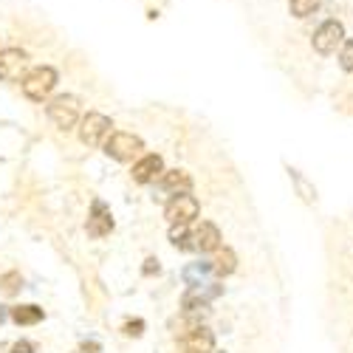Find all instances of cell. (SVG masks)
I'll return each mask as SVG.
<instances>
[{
	"mask_svg": "<svg viewBox=\"0 0 353 353\" xmlns=\"http://www.w3.org/2000/svg\"><path fill=\"white\" fill-rule=\"evenodd\" d=\"M88 234L91 238H108V234L113 232V215L108 210V203L105 201H94L91 203V215H88V223H85Z\"/></svg>",
	"mask_w": 353,
	"mask_h": 353,
	"instance_id": "cell-9",
	"label": "cell"
},
{
	"mask_svg": "<svg viewBox=\"0 0 353 353\" xmlns=\"http://www.w3.org/2000/svg\"><path fill=\"white\" fill-rule=\"evenodd\" d=\"M164 175V161L159 153H147L133 164V181L136 184H153Z\"/></svg>",
	"mask_w": 353,
	"mask_h": 353,
	"instance_id": "cell-12",
	"label": "cell"
},
{
	"mask_svg": "<svg viewBox=\"0 0 353 353\" xmlns=\"http://www.w3.org/2000/svg\"><path fill=\"white\" fill-rule=\"evenodd\" d=\"M102 147H105V156H108V159L122 161V164H125V161H133V159L144 150V141H141L139 136H133V133L113 130Z\"/></svg>",
	"mask_w": 353,
	"mask_h": 353,
	"instance_id": "cell-2",
	"label": "cell"
},
{
	"mask_svg": "<svg viewBox=\"0 0 353 353\" xmlns=\"http://www.w3.org/2000/svg\"><path fill=\"white\" fill-rule=\"evenodd\" d=\"M179 345L184 353H215V334L207 325H198L179 336Z\"/></svg>",
	"mask_w": 353,
	"mask_h": 353,
	"instance_id": "cell-10",
	"label": "cell"
},
{
	"mask_svg": "<svg viewBox=\"0 0 353 353\" xmlns=\"http://www.w3.org/2000/svg\"><path fill=\"white\" fill-rule=\"evenodd\" d=\"M170 243L175 249L192 252V232H187V226H170Z\"/></svg>",
	"mask_w": 353,
	"mask_h": 353,
	"instance_id": "cell-17",
	"label": "cell"
},
{
	"mask_svg": "<svg viewBox=\"0 0 353 353\" xmlns=\"http://www.w3.org/2000/svg\"><path fill=\"white\" fill-rule=\"evenodd\" d=\"M23 288V277L20 272H6V274H0V294L3 297H14V294H20Z\"/></svg>",
	"mask_w": 353,
	"mask_h": 353,
	"instance_id": "cell-16",
	"label": "cell"
},
{
	"mask_svg": "<svg viewBox=\"0 0 353 353\" xmlns=\"http://www.w3.org/2000/svg\"><path fill=\"white\" fill-rule=\"evenodd\" d=\"M221 249V229L210 221H201L195 229H192V252H218Z\"/></svg>",
	"mask_w": 353,
	"mask_h": 353,
	"instance_id": "cell-11",
	"label": "cell"
},
{
	"mask_svg": "<svg viewBox=\"0 0 353 353\" xmlns=\"http://www.w3.org/2000/svg\"><path fill=\"white\" fill-rule=\"evenodd\" d=\"M110 128H113V122L108 119L105 113L91 110V113H88L85 119L79 122V141H82L85 147H99V144L108 141Z\"/></svg>",
	"mask_w": 353,
	"mask_h": 353,
	"instance_id": "cell-4",
	"label": "cell"
},
{
	"mask_svg": "<svg viewBox=\"0 0 353 353\" xmlns=\"http://www.w3.org/2000/svg\"><path fill=\"white\" fill-rule=\"evenodd\" d=\"M6 319V308H0V322H3Z\"/></svg>",
	"mask_w": 353,
	"mask_h": 353,
	"instance_id": "cell-25",
	"label": "cell"
},
{
	"mask_svg": "<svg viewBox=\"0 0 353 353\" xmlns=\"http://www.w3.org/2000/svg\"><path fill=\"white\" fill-rule=\"evenodd\" d=\"M311 43H314V51L316 54H325V57L334 54L345 43V26L339 20H325L314 32V40Z\"/></svg>",
	"mask_w": 353,
	"mask_h": 353,
	"instance_id": "cell-6",
	"label": "cell"
},
{
	"mask_svg": "<svg viewBox=\"0 0 353 353\" xmlns=\"http://www.w3.org/2000/svg\"><path fill=\"white\" fill-rule=\"evenodd\" d=\"M221 285L218 283H201V285H190L187 294H184V311H201V308H207L215 297H221Z\"/></svg>",
	"mask_w": 353,
	"mask_h": 353,
	"instance_id": "cell-8",
	"label": "cell"
},
{
	"mask_svg": "<svg viewBox=\"0 0 353 353\" xmlns=\"http://www.w3.org/2000/svg\"><path fill=\"white\" fill-rule=\"evenodd\" d=\"M339 65H342V71H353V40H345V43H342Z\"/></svg>",
	"mask_w": 353,
	"mask_h": 353,
	"instance_id": "cell-19",
	"label": "cell"
},
{
	"mask_svg": "<svg viewBox=\"0 0 353 353\" xmlns=\"http://www.w3.org/2000/svg\"><path fill=\"white\" fill-rule=\"evenodd\" d=\"M322 6V0H291V14L294 17H308V14H314L316 9Z\"/></svg>",
	"mask_w": 353,
	"mask_h": 353,
	"instance_id": "cell-18",
	"label": "cell"
},
{
	"mask_svg": "<svg viewBox=\"0 0 353 353\" xmlns=\"http://www.w3.org/2000/svg\"><path fill=\"white\" fill-rule=\"evenodd\" d=\"M210 269H212V277L223 280L229 274H234V269H238V254H234L232 249H218L212 252V260H210Z\"/></svg>",
	"mask_w": 353,
	"mask_h": 353,
	"instance_id": "cell-14",
	"label": "cell"
},
{
	"mask_svg": "<svg viewBox=\"0 0 353 353\" xmlns=\"http://www.w3.org/2000/svg\"><path fill=\"white\" fill-rule=\"evenodd\" d=\"M291 179H294V181H297V190H300V195H303V201H308V203H311V201L316 198V192H314V187H308V184H305V181L300 179V172H297V170H291Z\"/></svg>",
	"mask_w": 353,
	"mask_h": 353,
	"instance_id": "cell-20",
	"label": "cell"
},
{
	"mask_svg": "<svg viewBox=\"0 0 353 353\" xmlns=\"http://www.w3.org/2000/svg\"><path fill=\"white\" fill-rule=\"evenodd\" d=\"M57 85V71L51 65H37L23 77V94L32 102H43Z\"/></svg>",
	"mask_w": 353,
	"mask_h": 353,
	"instance_id": "cell-3",
	"label": "cell"
},
{
	"mask_svg": "<svg viewBox=\"0 0 353 353\" xmlns=\"http://www.w3.org/2000/svg\"><path fill=\"white\" fill-rule=\"evenodd\" d=\"M122 334H125V336H141V334H144V319H130V322H125Z\"/></svg>",
	"mask_w": 353,
	"mask_h": 353,
	"instance_id": "cell-21",
	"label": "cell"
},
{
	"mask_svg": "<svg viewBox=\"0 0 353 353\" xmlns=\"http://www.w3.org/2000/svg\"><path fill=\"white\" fill-rule=\"evenodd\" d=\"M9 353H34V345H32V342H26V339H20V342L12 345Z\"/></svg>",
	"mask_w": 353,
	"mask_h": 353,
	"instance_id": "cell-23",
	"label": "cell"
},
{
	"mask_svg": "<svg viewBox=\"0 0 353 353\" xmlns=\"http://www.w3.org/2000/svg\"><path fill=\"white\" fill-rule=\"evenodd\" d=\"M77 353H102V345L99 342H94V339H88V342H82L79 345V350Z\"/></svg>",
	"mask_w": 353,
	"mask_h": 353,
	"instance_id": "cell-22",
	"label": "cell"
},
{
	"mask_svg": "<svg viewBox=\"0 0 353 353\" xmlns=\"http://www.w3.org/2000/svg\"><path fill=\"white\" fill-rule=\"evenodd\" d=\"M144 263H147V266H144V274H147V277H150V274H159V260H156V257H147Z\"/></svg>",
	"mask_w": 353,
	"mask_h": 353,
	"instance_id": "cell-24",
	"label": "cell"
},
{
	"mask_svg": "<svg viewBox=\"0 0 353 353\" xmlns=\"http://www.w3.org/2000/svg\"><path fill=\"white\" fill-rule=\"evenodd\" d=\"M159 190L167 195H184L192 190V175L187 170H167L161 179H159Z\"/></svg>",
	"mask_w": 353,
	"mask_h": 353,
	"instance_id": "cell-13",
	"label": "cell"
},
{
	"mask_svg": "<svg viewBox=\"0 0 353 353\" xmlns=\"http://www.w3.org/2000/svg\"><path fill=\"white\" fill-rule=\"evenodd\" d=\"M26 65H28L26 51L3 48L0 51V82H14V79L26 77Z\"/></svg>",
	"mask_w": 353,
	"mask_h": 353,
	"instance_id": "cell-7",
	"label": "cell"
},
{
	"mask_svg": "<svg viewBox=\"0 0 353 353\" xmlns=\"http://www.w3.org/2000/svg\"><path fill=\"white\" fill-rule=\"evenodd\" d=\"M46 113H48V119H51L54 128L71 130V128L79 125V99L71 97V94H60V97H54L46 105Z\"/></svg>",
	"mask_w": 353,
	"mask_h": 353,
	"instance_id": "cell-1",
	"label": "cell"
},
{
	"mask_svg": "<svg viewBox=\"0 0 353 353\" xmlns=\"http://www.w3.org/2000/svg\"><path fill=\"white\" fill-rule=\"evenodd\" d=\"M201 212V203L195 195L184 192V195H175L167 201V207H164V218L172 223V226H190Z\"/></svg>",
	"mask_w": 353,
	"mask_h": 353,
	"instance_id": "cell-5",
	"label": "cell"
},
{
	"mask_svg": "<svg viewBox=\"0 0 353 353\" xmlns=\"http://www.w3.org/2000/svg\"><path fill=\"white\" fill-rule=\"evenodd\" d=\"M9 316L17 325H37V322H43L46 314L40 305H14V308H9Z\"/></svg>",
	"mask_w": 353,
	"mask_h": 353,
	"instance_id": "cell-15",
	"label": "cell"
}]
</instances>
